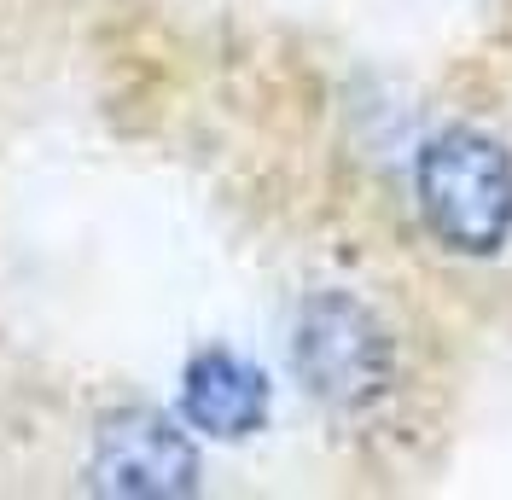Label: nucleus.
<instances>
[{
	"label": "nucleus",
	"mask_w": 512,
	"mask_h": 500,
	"mask_svg": "<svg viewBox=\"0 0 512 500\" xmlns=\"http://www.w3.org/2000/svg\"><path fill=\"white\" fill-rule=\"evenodd\" d=\"M419 216L454 256H495L512 239V157L478 128H443L419 152Z\"/></svg>",
	"instance_id": "nucleus-1"
},
{
	"label": "nucleus",
	"mask_w": 512,
	"mask_h": 500,
	"mask_svg": "<svg viewBox=\"0 0 512 500\" xmlns=\"http://www.w3.org/2000/svg\"><path fill=\"white\" fill-rule=\"evenodd\" d=\"M181 413L210 437H251L268 419V384L233 349H198L181 378Z\"/></svg>",
	"instance_id": "nucleus-4"
},
{
	"label": "nucleus",
	"mask_w": 512,
	"mask_h": 500,
	"mask_svg": "<svg viewBox=\"0 0 512 500\" xmlns=\"http://www.w3.org/2000/svg\"><path fill=\"white\" fill-rule=\"evenodd\" d=\"M297 378L326 407L355 413L373 407L396 378V349L384 338L379 314L350 291H320L297 314Z\"/></svg>",
	"instance_id": "nucleus-2"
},
{
	"label": "nucleus",
	"mask_w": 512,
	"mask_h": 500,
	"mask_svg": "<svg viewBox=\"0 0 512 500\" xmlns=\"http://www.w3.org/2000/svg\"><path fill=\"white\" fill-rule=\"evenodd\" d=\"M192 477H198V460L169 419L117 413L99 425L94 483L117 489V495H175V489H192Z\"/></svg>",
	"instance_id": "nucleus-3"
}]
</instances>
